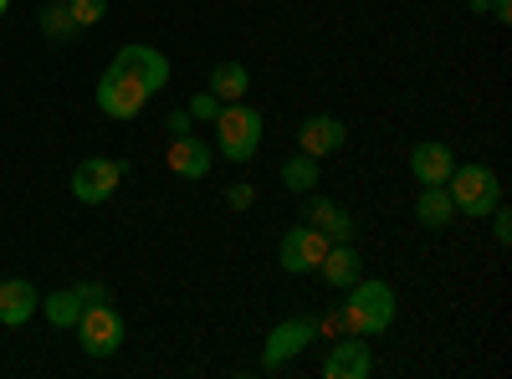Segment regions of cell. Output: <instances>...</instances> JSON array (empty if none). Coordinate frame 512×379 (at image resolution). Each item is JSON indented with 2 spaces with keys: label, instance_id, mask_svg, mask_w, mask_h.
Listing matches in <instances>:
<instances>
[{
  "label": "cell",
  "instance_id": "obj_1",
  "mask_svg": "<svg viewBox=\"0 0 512 379\" xmlns=\"http://www.w3.org/2000/svg\"><path fill=\"white\" fill-rule=\"evenodd\" d=\"M349 292V303H344V328L354 333V339H379L384 328L395 323V287L390 282H354V287H344Z\"/></svg>",
  "mask_w": 512,
  "mask_h": 379
},
{
  "label": "cell",
  "instance_id": "obj_2",
  "mask_svg": "<svg viewBox=\"0 0 512 379\" xmlns=\"http://www.w3.org/2000/svg\"><path fill=\"white\" fill-rule=\"evenodd\" d=\"M446 190H451V205L472 221H487L492 205H502V180L487 170V164H456Z\"/></svg>",
  "mask_w": 512,
  "mask_h": 379
},
{
  "label": "cell",
  "instance_id": "obj_3",
  "mask_svg": "<svg viewBox=\"0 0 512 379\" xmlns=\"http://www.w3.org/2000/svg\"><path fill=\"white\" fill-rule=\"evenodd\" d=\"M216 134H221L216 154L231 159V164H246L256 149H262V113L246 108V103H221V113H216Z\"/></svg>",
  "mask_w": 512,
  "mask_h": 379
},
{
  "label": "cell",
  "instance_id": "obj_4",
  "mask_svg": "<svg viewBox=\"0 0 512 379\" xmlns=\"http://www.w3.org/2000/svg\"><path fill=\"white\" fill-rule=\"evenodd\" d=\"M77 344L88 349L93 359H108V354L123 349V318H118V308H113L108 298H98V303L82 308V318H77Z\"/></svg>",
  "mask_w": 512,
  "mask_h": 379
},
{
  "label": "cell",
  "instance_id": "obj_5",
  "mask_svg": "<svg viewBox=\"0 0 512 379\" xmlns=\"http://www.w3.org/2000/svg\"><path fill=\"white\" fill-rule=\"evenodd\" d=\"M144 103H149V88H144V82H134L128 72L108 67V72L98 77V108H103L108 118L128 123V118H139V113H144Z\"/></svg>",
  "mask_w": 512,
  "mask_h": 379
},
{
  "label": "cell",
  "instance_id": "obj_6",
  "mask_svg": "<svg viewBox=\"0 0 512 379\" xmlns=\"http://www.w3.org/2000/svg\"><path fill=\"white\" fill-rule=\"evenodd\" d=\"M113 67L128 72L134 82H144L149 98L169 88V57H164L159 47H139V41H134V47H118V52H113Z\"/></svg>",
  "mask_w": 512,
  "mask_h": 379
},
{
  "label": "cell",
  "instance_id": "obj_7",
  "mask_svg": "<svg viewBox=\"0 0 512 379\" xmlns=\"http://www.w3.org/2000/svg\"><path fill=\"white\" fill-rule=\"evenodd\" d=\"M118 180H123V164L118 159H82L77 170H72V195L82 205H103L118 190Z\"/></svg>",
  "mask_w": 512,
  "mask_h": 379
},
{
  "label": "cell",
  "instance_id": "obj_8",
  "mask_svg": "<svg viewBox=\"0 0 512 379\" xmlns=\"http://www.w3.org/2000/svg\"><path fill=\"white\" fill-rule=\"evenodd\" d=\"M328 246H333V241H328L318 226H292V231L282 236V246H277V262H282L287 272H318V262H323Z\"/></svg>",
  "mask_w": 512,
  "mask_h": 379
},
{
  "label": "cell",
  "instance_id": "obj_9",
  "mask_svg": "<svg viewBox=\"0 0 512 379\" xmlns=\"http://www.w3.org/2000/svg\"><path fill=\"white\" fill-rule=\"evenodd\" d=\"M308 344H318V323H313V318H287V323H277V328L267 333L262 364H267V369H282L287 359H297Z\"/></svg>",
  "mask_w": 512,
  "mask_h": 379
},
{
  "label": "cell",
  "instance_id": "obj_10",
  "mask_svg": "<svg viewBox=\"0 0 512 379\" xmlns=\"http://www.w3.org/2000/svg\"><path fill=\"white\" fill-rule=\"evenodd\" d=\"M344 139H349V129L338 118H328V113H313L303 129H297V149L303 154H313V159H328V154H338L344 149Z\"/></svg>",
  "mask_w": 512,
  "mask_h": 379
},
{
  "label": "cell",
  "instance_id": "obj_11",
  "mask_svg": "<svg viewBox=\"0 0 512 379\" xmlns=\"http://www.w3.org/2000/svg\"><path fill=\"white\" fill-rule=\"evenodd\" d=\"M451 170H456V154H451L441 139H425V144L410 149V175H415L420 185H446Z\"/></svg>",
  "mask_w": 512,
  "mask_h": 379
},
{
  "label": "cell",
  "instance_id": "obj_12",
  "mask_svg": "<svg viewBox=\"0 0 512 379\" xmlns=\"http://www.w3.org/2000/svg\"><path fill=\"white\" fill-rule=\"evenodd\" d=\"M36 308H41V292H36L26 277H6V282H0V328L31 323Z\"/></svg>",
  "mask_w": 512,
  "mask_h": 379
},
{
  "label": "cell",
  "instance_id": "obj_13",
  "mask_svg": "<svg viewBox=\"0 0 512 379\" xmlns=\"http://www.w3.org/2000/svg\"><path fill=\"white\" fill-rule=\"evenodd\" d=\"M369 369H374V354L359 339H338L323 359V379H364Z\"/></svg>",
  "mask_w": 512,
  "mask_h": 379
},
{
  "label": "cell",
  "instance_id": "obj_14",
  "mask_svg": "<svg viewBox=\"0 0 512 379\" xmlns=\"http://www.w3.org/2000/svg\"><path fill=\"white\" fill-rule=\"evenodd\" d=\"M318 272H323V282L328 287H354L359 277H364V262H359V251L349 246V241H333L328 251H323V262H318Z\"/></svg>",
  "mask_w": 512,
  "mask_h": 379
},
{
  "label": "cell",
  "instance_id": "obj_15",
  "mask_svg": "<svg viewBox=\"0 0 512 379\" xmlns=\"http://www.w3.org/2000/svg\"><path fill=\"white\" fill-rule=\"evenodd\" d=\"M303 221L308 226H318L328 241H354V216L338 200H328V195H318V200H308V210H303Z\"/></svg>",
  "mask_w": 512,
  "mask_h": 379
},
{
  "label": "cell",
  "instance_id": "obj_16",
  "mask_svg": "<svg viewBox=\"0 0 512 379\" xmlns=\"http://www.w3.org/2000/svg\"><path fill=\"white\" fill-rule=\"evenodd\" d=\"M210 159H216V154H210L195 134H185V139L169 144V170H175L180 180H205V175H210Z\"/></svg>",
  "mask_w": 512,
  "mask_h": 379
},
{
  "label": "cell",
  "instance_id": "obj_17",
  "mask_svg": "<svg viewBox=\"0 0 512 379\" xmlns=\"http://www.w3.org/2000/svg\"><path fill=\"white\" fill-rule=\"evenodd\" d=\"M451 216H456L451 190H446V185H420V200H415V221H420V226H431V231H441V226H451Z\"/></svg>",
  "mask_w": 512,
  "mask_h": 379
},
{
  "label": "cell",
  "instance_id": "obj_18",
  "mask_svg": "<svg viewBox=\"0 0 512 379\" xmlns=\"http://www.w3.org/2000/svg\"><path fill=\"white\" fill-rule=\"evenodd\" d=\"M246 88H251V72L241 62H216L210 67V93H216L221 103H241Z\"/></svg>",
  "mask_w": 512,
  "mask_h": 379
},
{
  "label": "cell",
  "instance_id": "obj_19",
  "mask_svg": "<svg viewBox=\"0 0 512 379\" xmlns=\"http://www.w3.org/2000/svg\"><path fill=\"white\" fill-rule=\"evenodd\" d=\"M82 292L77 287H67V292H52V298H41V313H47V323L52 328H77V318H82Z\"/></svg>",
  "mask_w": 512,
  "mask_h": 379
},
{
  "label": "cell",
  "instance_id": "obj_20",
  "mask_svg": "<svg viewBox=\"0 0 512 379\" xmlns=\"http://www.w3.org/2000/svg\"><path fill=\"white\" fill-rule=\"evenodd\" d=\"M282 185L297 190V195H308V190L318 185V159H313V154H292V159L282 164Z\"/></svg>",
  "mask_w": 512,
  "mask_h": 379
},
{
  "label": "cell",
  "instance_id": "obj_21",
  "mask_svg": "<svg viewBox=\"0 0 512 379\" xmlns=\"http://www.w3.org/2000/svg\"><path fill=\"white\" fill-rule=\"evenodd\" d=\"M62 6H67L72 26H98L108 16V0H62Z\"/></svg>",
  "mask_w": 512,
  "mask_h": 379
},
{
  "label": "cell",
  "instance_id": "obj_22",
  "mask_svg": "<svg viewBox=\"0 0 512 379\" xmlns=\"http://www.w3.org/2000/svg\"><path fill=\"white\" fill-rule=\"evenodd\" d=\"M195 123H216V113H221V98L216 93H200V98H190V108H185Z\"/></svg>",
  "mask_w": 512,
  "mask_h": 379
},
{
  "label": "cell",
  "instance_id": "obj_23",
  "mask_svg": "<svg viewBox=\"0 0 512 379\" xmlns=\"http://www.w3.org/2000/svg\"><path fill=\"white\" fill-rule=\"evenodd\" d=\"M41 26H47V36H67V31H77L72 16H67V6H47V11H41Z\"/></svg>",
  "mask_w": 512,
  "mask_h": 379
},
{
  "label": "cell",
  "instance_id": "obj_24",
  "mask_svg": "<svg viewBox=\"0 0 512 379\" xmlns=\"http://www.w3.org/2000/svg\"><path fill=\"white\" fill-rule=\"evenodd\" d=\"M487 221H492V236H497V241L507 246V241H512V216H507L502 205H492V216H487Z\"/></svg>",
  "mask_w": 512,
  "mask_h": 379
},
{
  "label": "cell",
  "instance_id": "obj_25",
  "mask_svg": "<svg viewBox=\"0 0 512 379\" xmlns=\"http://www.w3.org/2000/svg\"><path fill=\"white\" fill-rule=\"evenodd\" d=\"M190 123H195L190 113H169V118H164V129H169V139H185V134H190Z\"/></svg>",
  "mask_w": 512,
  "mask_h": 379
},
{
  "label": "cell",
  "instance_id": "obj_26",
  "mask_svg": "<svg viewBox=\"0 0 512 379\" xmlns=\"http://www.w3.org/2000/svg\"><path fill=\"white\" fill-rule=\"evenodd\" d=\"M226 200H231L236 210H246V205L256 200V190H251V185H231V190H226Z\"/></svg>",
  "mask_w": 512,
  "mask_h": 379
},
{
  "label": "cell",
  "instance_id": "obj_27",
  "mask_svg": "<svg viewBox=\"0 0 512 379\" xmlns=\"http://www.w3.org/2000/svg\"><path fill=\"white\" fill-rule=\"evenodd\" d=\"M487 16H492V21H512V0H492Z\"/></svg>",
  "mask_w": 512,
  "mask_h": 379
},
{
  "label": "cell",
  "instance_id": "obj_28",
  "mask_svg": "<svg viewBox=\"0 0 512 379\" xmlns=\"http://www.w3.org/2000/svg\"><path fill=\"white\" fill-rule=\"evenodd\" d=\"M466 6H472V16H487V6H492V0H466Z\"/></svg>",
  "mask_w": 512,
  "mask_h": 379
},
{
  "label": "cell",
  "instance_id": "obj_29",
  "mask_svg": "<svg viewBox=\"0 0 512 379\" xmlns=\"http://www.w3.org/2000/svg\"><path fill=\"white\" fill-rule=\"evenodd\" d=\"M6 6H11V0H0V16H6Z\"/></svg>",
  "mask_w": 512,
  "mask_h": 379
}]
</instances>
